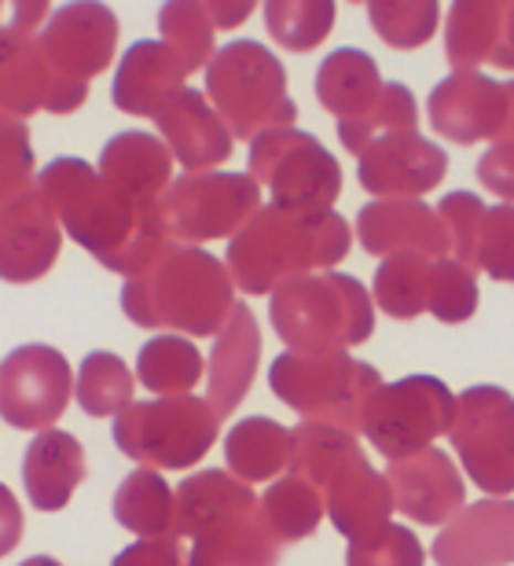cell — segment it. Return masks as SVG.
Returning <instances> with one entry per match:
<instances>
[{
	"label": "cell",
	"instance_id": "cell-22",
	"mask_svg": "<svg viewBox=\"0 0 514 566\" xmlns=\"http://www.w3.org/2000/svg\"><path fill=\"white\" fill-rule=\"evenodd\" d=\"M514 556V507L507 501H482L460 507L433 541L438 566H504Z\"/></svg>",
	"mask_w": 514,
	"mask_h": 566
},
{
	"label": "cell",
	"instance_id": "cell-16",
	"mask_svg": "<svg viewBox=\"0 0 514 566\" xmlns=\"http://www.w3.org/2000/svg\"><path fill=\"white\" fill-rule=\"evenodd\" d=\"M357 177L368 196L419 199L444 180L449 155L416 129L382 133L357 151Z\"/></svg>",
	"mask_w": 514,
	"mask_h": 566
},
{
	"label": "cell",
	"instance_id": "cell-41",
	"mask_svg": "<svg viewBox=\"0 0 514 566\" xmlns=\"http://www.w3.org/2000/svg\"><path fill=\"white\" fill-rule=\"evenodd\" d=\"M427 313L441 324H463L478 313V283L471 269H463L452 258H433L430 265V298Z\"/></svg>",
	"mask_w": 514,
	"mask_h": 566
},
{
	"label": "cell",
	"instance_id": "cell-12",
	"mask_svg": "<svg viewBox=\"0 0 514 566\" xmlns=\"http://www.w3.org/2000/svg\"><path fill=\"white\" fill-rule=\"evenodd\" d=\"M514 401L500 387H471L455 398L449 427L452 449L466 474L496 496L514 490Z\"/></svg>",
	"mask_w": 514,
	"mask_h": 566
},
{
	"label": "cell",
	"instance_id": "cell-46",
	"mask_svg": "<svg viewBox=\"0 0 514 566\" xmlns=\"http://www.w3.org/2000/svg\"><path fill=\"white\" fill-rule=\"evenodd\" d=\"M111 566H185V548H180V537L174 534L140 537L122 556H114Z\"/></svg>",
	"mask_w": 514,
	"mask_h": 566
},
{
	"label": "cell",
	"instance_id": "cell-39",
	"mask_svg": "<svg viewBox=\"0 0 514 566\" xmlns=\"http://www.w3.org/2000/svg\"><path fill=\"white\" fill-rule=\"evenodd\" d=\"M368 19L390 49H419L438 33V0H368Z\"/></svg>",
	"mask_w": 514,
	"mask_h": 566
},
{
	"label": "cell",
	"instance_id": "cell-44",
	"mask_svg": "<svg viewBox=\"0 0 514 566\" xmlns=\"http://www.w3.org/2000/svg\"><path fill=\"white\" fill-rule=\"evenodd\" d=\"M511 202H500V207H485V221L482 232H478V247H474V269H482L493 280H507L514 276L511 265Z\"/></svg>",
	"mask_w": 514,
	"mask_h": 566
},
{
	"label": "cell",
	"instance_id": "cell-42",
	"mask_svg": "<svg viewBox=\"0 0 514 566\" xmlns=\"http://www.w3.org/2000/svg\"><path fill=\"white\" fill-rule=\"evenodd\" d=\"M438 218L449 232V254L452 262H460L463 269H474V247H478V232H482L485 221V202L474 196V191H449L438 202Z\"/></svg>",
	"mask_w": 514,
	"mask_h": 566
},
{
	"label": "cell",
	"instance_id": "cell-50",
	"mask_svg": "<svg viewBox=\"0 0 514 566\" xmlns=\"http://www.w3.org/2000/svg\"><path fill=\"white\" fill-rule=\"evenodd\" d=\"M202 4L210 11L217 30H235L250 19V11H254L258 0H202Z\"/></svg>",
	"mask_w": 514,
	"mask_h": 566
},
{
	"label": "cell",
	"instance_id": "cell-21",
	"mask_svg": "<svg viewBox=\"0 0 514 566\" xmlns=\"http://www.w3.org/2000/svg\"><path fill=\"white\" fill-rule=\"evenodd\" d=\"M319 501H324V515L331 518V526H335L349 545H371V541L390 526V515H394L390 482H386L364 457L346 463V468L319 490Z\"/></svg>",
	"mask_w": 514,
	"mask_h": 566
},
{
	"label": "cell",
	"instance_id": "cell-20",
	"mask_svg": "<svg viewBox=\"0 0 514 566\" xmlns=\"http://www.w3.org/2000/svg\"><path fill=\"white\" fill-rule=\"evenodd\" d=\"M357 235L368 254L449 258V232L422 199H375L357 213Z\"/></svg>",
	"mask_w": 514,
	"mask_h": 566
},
{
	"label": "cell",
	"instance_id": "cell-13",
	"mask_svg": "<svg viewBox=\"0 0 514 566\" xmlns=\"http://www.w3.org/2000/svg\"><path fill=\"white\" fill-rule=\"evenodd\" d=\"M74 394L71 365L55 346L30 343L0 360V416L15 430H49Z\"/></svg>",
	"mask_w": 514,
	"mask_h": 566
},
{
	"label": "cell",
	"instance_id": "cell-8",
	"mask_svg": "<svg viewBox=\"0 0 514 566\" xmlns=\"http://www.w3.org/2000/svg\"><path fill=\"white\" fill-rule=\"evenodd\" d=\"M221 420L196 394L129 401L114 416V446L144 468L185 471L213 449Z\"/></svg>",
	"mask_w": 514,
	"mask_h": 566
},
{
	"label": "cell",
	"instance_id": "cell-11",
	"mask_svg": "<svg viewBox=\"0 0 514 566\" xmlns=\"http://www.w3.org/2000/svg\"><path fill=\"white\" fill-rule=\"evenodd\" d=\"M455 394L438 376H405L371 394L364 405L360 430L386 460L427 449L433 438L449 434Z\"/></svg>",
	"mask_w": 514,
	"mask_h": 566
},
{
	"label": "cell",
	"instance_id": "cell-40",
	"mask_svg": "<svg viewBox=\"0 0 514 566\" xmlns=\"http://www.w3.org/2000/svg\"><path fill=\"white\" fill-rule=\"evenodd\" d=\"M416 96L408 93L401 82H390L382 85L379 99L364 111L360 118L353 122H338V140L346 151L357 155L364 144H371L375 137H382V133H401V129H416Z\"/></svg>",
	"mask_w": 514,
	"mask_h": 566
},
{
	"label": "cell",
	"instance_id": "cell-38",
	"mask_svg": "<svg viewBox=\"0 0 514 566\" xmlns=\"http://www.w3.org/2000/svg\"><path fill=\"white\" fill-rule=\"evenodd\" d=\"M77 405L88 416H118L133 401V371L118 354L96 349L77 368Z\"/></svg>",
	"mask_w": 514,
	"mask_h": 566
},
{
	"label": "cell",
	"instance_id": "cell-5",
	"mask_svg": "<svg viewBox=\"0 0 514 566\" xmlns=\"http://www.w3.org/2000/svg\"><path fill=\"white\" fill-rule=\"evenodd\" d=\"M269 316L294 354H331L368 343L375 332L371 294L346 273H305L269 291Z\"/></svg>",
	"mask_w": 514,
	"mask_h": 566
},
{
	"label": "cell",
	"instance_id": "cell-51",
	"mask_svg": "<svg viewBox=\"0 0 514 566\" xmlns=\"http://www.w3.org/2000/svg\"><path fill=\"white\" fill-rule=\"evenodd\" d=\"M19 566H63L60 559H52V556H33L27 563H19Z\"/></svg>",
	"mask_w": 514,
	"mask_h": 566
},
{
	"label": "cell",
	"instance_id": "cell-31",
	"mask_svg": "<svg viewBox=\"0 0 514 566\" xmlns=\"http://www.w3.org/2000/svg\"><path fill=\"white\" fill-rule=\"evenodd\" d=\"M114 518L136 537L174 534V485L155 468H136L114 493Z\"/></svg>",
	"mask_w": 514,
	"mask_h": 566
},
{
	"label": "cell",
	"instance_id": "cell-4",
	"mask_svg": "<svg viewBox=\"0 0 514 566\" xmlns=\"http://www.w3.org/2000/svg\"><path fill=\"white\" fill-rule=\"evenodd\" d=\"M349 221L335 210L298 213L258 207L228 243V276L246 294H269L283 280L338 265L349 254Z\"/></svg>",
	"mask_w": 514,
	"mask_h": 566
},
{
	"label": "cell",
	"instance_id": "cell-47",
	"mask_svg": "<svg viewBox=\"0 0 514 566\" xmlns=\"http://www.w3.org/2000/svg\"><path fill=\"white\" fill-rule=\"evenodd\" d=\"M52 0H0V41L30 38L49 19Z\"/></svg>",
	"mask_w": 514,
	"mask_h": 566
},
{
	"label": "cell",
	"instance_id": "cell-48",
	"mask_svg": "<svg viewBox=\"0 0 514 566\" xmlns=\"http://www.w3.org/2000/svg\"><path fill=\"white\" fill-rule=\"evenodd\" d=\"M511 163H514V144H511V137L496 140V144L485 151L482 163H478V177H482V185H485V188H493L504 202H511V196H514Z\"/></svg>",
	"mask_w": 514,
	"mask_h": 566
},
{
	"label": "cell",
	"instance_id": "cell-10",
	"mask_svg": "<svg viewBox=\"0 0 514 566\" xmlns=\"http://www.w3.org/2000/svg\"><path fill=\"white\" fill-rule=\"evenodd\" d=\"M261 207V188L246 174H221V169H191L169 180L158 210L169 240L206 243L235 235Z\"/></svg>",
	"mask_w": 514,
	"mask_h": 566
},
{
	"label": "cell",
	"instance_id": "cell-18",
	"mask_svg": "<svg viewBox=\"0 0 514 566\" xmlns=\"http://www.w3.org/2000/svg\"><path fill=\"white\" fill-rule=\"evenodd\" d=\"M60 247L63 229L38 185L0 207V280H41L60 258Z\"/></svg>",
	"mask_w": 514,
	"mask_h": 566
},
{
	"label": "cell",
	"instance_id": "cell-7",
	"mask_svg": "<svg viewBox=\"0 0 514 566\" xmlns=\"http://www.w3.org/2000/svg\"><path fill=\"white\" fill-rule=\"evenodd\" d=\"M272 394L308 423H331L342 430H360L364 405L382 387V376L364 360H353L346 349L331 354H280L269 371Z\"/></svg>",
	"mask_w": 514,
	"mask_h": 566
},
{
	"label": "cell",
	"instance_id": "cell-23",
	"mask_svg": "<svg viewBox=\"0 0 514 566\" xmlns=\"http://www.w3.org/2000/svg\"><path fill=\"white\" fill-rule=\"evenodd\" d=\"M151 118L158 133H162L169 155L180 158L188 174L191 169H213L232 155V133L196 88H177Z\"/></svg>",
	"mask_w": 514,
	"mask_h": 566
},
{
	"label": "cell",
	"instance_id": "cell-6",
	"mask_svg": "<svg viewBox=\"0 0 514 566\" xmlns=\"http://www.w3.org/2000/svg\"><path fill=\"white\" fill-rule=\"evenodd\" d=\"M206 93L228 133L243 140L269 129H287L298 118L280 55L258 41H232L217 49L206 63Z\"/></svg>",
	"mask_w": 514,
	"mask_h": 566
},
{
	"label": "cell",
	"instance_id": "cell-52",
	"mask_svg": "<svg viewBox=\"0 0 514 566\" xmlns=\"http://www.w3.org/2000/svg\"><path fill=\"white\" fill-rule=\"evenodd\" d=\"M353 4H360V0H353Z\"/></svg>",
	"mask_w": 514,
	"mask_h": 566
},
{
	"label": "cell",
	"instance_id": "cell-28",
	"mask_svg": "<svg viewBox=\"0 0 514 566\" xmlns=\"http://www.w3.org/2000/svg\"><path fill=\"white\" fill-rule=\"evenodd\" d=\"M185 66L162 41H136L125 49V60L118 63V77L111 88L114 107L125 115L151 118L166 104V96L185 88Z\"/></svg>",
	"mask_w": 514,
	"mask_h": 566
},
{
	"label": "cell",
	"instance_id": "cell-29",
	"mask_svg": "<svg viewBox=\"0 0 514 566\" xmlns=\"http://www.w3.org/2000/svg\"><path fill=\"white\" fill-rule=\"evenodd\" d=\"M379 66L360 49H335L316 71V96L338 122H353L382 93Z\"/></svg>",
	"mask_w": 514,
	"mask_h": 566
},
{
	"label": "cell",
	"instance_id": "cell-34",
	"mask_svg": "<svg viewBox=\"0 0 514 566\" xmlns=\"http://www.w3.org/2000/svg\"><path fill=\"white\" fill-rule=\"evenodd\" d=\"M261 518L272 530V537L280 545H291V541L313 537L316 526L324 523V501H319V490L308 485L298 474H283V479L272 482V490L261 496Z\"/></svg>",
	"mask_w": 514,
	"mask_h": 566
},
{
	"label": "cell",
	"instance_id": "cell-24",
	"mask_svg": "<svg viewBox=\"0 0 514 566\" xmlns=\"http://www.w3.org/2000/svg\"><path fill=\"white\" fill-rule=\"evenodd\" d=\"M511 11L514 0H452L444 55L455 71H478V63L511 71Z\"/></svg>",
	"mask_w": 514,
	"mask_h": 566
},
{
	"label": "cell",
	"instance_id": "cell-19",
	"mask_svg": "<svg viewBox=\"0 0 514 566\" xmlns=\"http://www.w3.org/2000/svg\"><path fill=\"white\" fill-rule=\"evenodd\" d=\"M390 482L394 507L422 526H441L466 504L463 474L441 449H416L401 460H390L382 474Z\"/></svg>",
	"mask_w": 514,
	"mask_h": 566
},
{
	"label": "cell",
	"instance_id": "cell-33",
	"mask_svg": "<svg viewBox=\"0 0 514 566\" xmlns=\"http://www.w3.org/2000/svg\"><path fill=\"white\" fill-rule=\"evenodd\" d=\"M136 379L151 394H158V398L191 394L202 379V354L185 335H155L151 343L140 346Z\"/></svg>",
	"mask_w": 514,
	"mask_h": 566
},
{
	"label": "cell",
	"instance_id": "cell-25",
	"mask_svg": "<svg viewBox=\"0 0 514 566\" xmlns=\"http://www.w3.org/2000/svg\"><path fill=\"white\" fill-rule=\"evenodd\" d=\"M261 360V332L254 313L243 302L232 305L228 321L217 332L213 354H210V376H206V405L217 420L232 416L239 401L254 387V371Z\"/></svg>",
	"mask_w": 514,
	"mask_h": 566
},
{
	"label": "cell",
	"instance_id": "cell-37",
	"mask_svg": "<svg viewBox=\"0 0 514 566\" xmlns=\"http://www.w3.org/2000/svg\"><path fill=\"white\" fill-rule=\"evenodd\" d=\"M265 27L280 49L313 52L335 30V0H265Z\"/></svg>",
	"mask_w": 514,
	"mask_h": 566
},
{
	"label": "cell",
	"instance_id": "cell-27",
	"mask_svg": "<svg viewBox=\"0 0 514 566\" xmlns=\"http://www.w3.org/2000/svg\"><path fill=\"white\" fill-rule=\"evenodd\" d=\"M99 174L129 199L144 202V207H158L166 185L174 180V155L151 133H118V137L103 144Z\"/></svg>",
	"mask_w": 514,
	"mask_h": 566
},
{
	"label": "cell",
	"instance_id": "cell-32",
	"mask_svg": "<svg viewBox=\"0 0 514 566\" xmlns=\"http://www.w3.org/2000/svg\"><path fill=\"white\" fill-rule=\"evenodd\" d=\"M360 452V441L342 427L331 423H302L298 430H291V463L287 471L305 479L308 485L324 490V485L335 479V474L353 463Z\"/></svg>",
	"mask_w": 514,
	"mask_h": 566
},
{
	"label": "cell",
	"instance_id": "cell-14",
	"mask_svg": "<svg viewBox=\"0 0 514 566\" xmlns=\"http://www.w3.org/2000/svg\"><path fill=\"white\" fill-rule=\"evenodd\" d=\"M511 82L478 71H455L427 99L430 126L455 144L511 137Z\"/></svg>",
	"mask_w": 514,
	"mask_h": 566
},
{
	"label": "cell",
	"instance_id": "cell-36",
	"mask_svg": "<svg viewBox=\"0 0 514 566\" xmlns=\"http://www.w3.org/2000/svg\"><path fill=\"white\" fill-rule=\"evenodd\" d=\"M430 265L433 258L422 254H390L375 273V302L382 305L394 321H411L427 313L430 298Z\"/></svg>",
	"mask_w": 514,
	"mask_h": 566
},
{
	"label": "cell",
	"instance_id": "cell-26",
	"mask_svg": "<svg viewBox=\"0 0 514 566\" xmlns=\"http://www.w3.org/2000/svg\"><path fill=\"white\" fill-rule=\"evenodd\" d=\"M85 482V449L66 430H38L22 457V485L38 512H60Z\"/></svg>",
	"mask_w": 514,
	"mask_h": 566
},
{
	"label": "cell",
	"instance_id": "cell-3",
	"mask_svg": "<svg viewBox=\"0 0 514 566\" xmlns=\"http://www.w3.org/2000/svg\"><path fill=\"white\" fill-rule=\"evenodd\" d=\"M232 276L202 247L169 240L136 276H125L122 310L136 327H169L210 338L235 305Z\"/></svg>",
	"mask_w": 514,
	"mask_h": 566
},
{
	"label": "cell",
	"instance_id": "cell-9",
	"mask_svg": "<svg viewBox=\"0 0 514 566\" xmlns=\"http://www.w3.org/2000/svg\"><path fill=\"white\" fill-rule=\"evenodd\" d=\"M250 180L272 191L276 210L324 213L342 196V166L305 129H269L250 140Z\"/></svg>",
	"mask_w": 514,
	"mask_h": 566
},
{
	"label": "cell",
	"instance_id": "cell-1",
	"mask_svg": "<svg viewBox=\"0 0 514 566\" xmlns=\"http://www.w3.org/2000/svg\"><path fill=\"white\" fill-rule=\"evenodd\" d=\"M38 188L60 229L111 273L136 276L169 243L162 210L129 199L85 158H52L38 174Z\"/></svg>",
	"mask_w": 514,
	"mask_h": 566
},
{
	"label": "cell",
	"instance_id": "cell-35",
	"mask_svg": "<svg viewBox=\"0 0 514 566\" xmlns=\"http://www.w3.org/2000/svg\"><path fill=\"white\" fill-rule=\"evenodd\" d=\"M158 30H162V44L177 55L185 74L202 71L213 60V19L202 0H166L158 11Z\"/></svg>",
	"mask_w": 514,
	"mask_h": 566
},
{
	"label": "cell",
	"instance_id": "cell-49",
	"mask_svg": "<svg viewBox=\"0 0 514 566\" xmlns=\"http://www.w3.org/2000/svg\"><path fill=\"white\" fill-rule=\"evenodd\" d=\"M19 541H22V507L15 501V493L0 482V559L8 552H15Z\"/></svg>",
	"mask_w": 514,
	"mask_h": 566
},
{
	"label": "cell",
	"instance_id": "cell-43",
	"mask_svg": "<svg viewBox=\"0 0 514 566\" xmlns=\"http://www.w3.org/2000/svg\"><path fill=\"white\" fill-rule=\"evenodd\" d=\"M33 188V147L22 118L0 115V207Z\"/></svg>",
	"mask_w": 514,
	"mask_h": 566
},
{
	"label": "cell",
	"instance_id": "cell-30",
	"mask_svg": "<svg viewBox=\"0 0 514 566\" xmlns=\"http://www.w3.org/2000/svg\"><path fill=\"white\" fill-rule=\"evenodd\" d=\"M224 460L239 482H272L291 463V430L269 416H246L228 430Z\"/></svg>",
	"mask_w": 514,
	"mask_h": 566
},
{
	"label": "cell",
	"instance_id": "cell-17",
	"mask_svg": "<svg viewBox=\"0 0 514 566\" xmlns=\"http://www.w3.org/2000/svg\"><path fill=\"white\" fill-rule=\"evenodd\" d=\"M88 85L52 71L33 38L0 41V115L27 118L38 111L74 115L85 104Z\"/></svg>",
	"mask_w": 514,
	"mask_h": 566
},
{
	"label": "cell",
	"instance_id": "cell-45",
	"mask_svg": "<svg viewBox=\"0 0 514 566\" xmlns=\"http://www.w3.org/2000/svg\"><path fill=\"white\" fill-rule=\"evenodd\" d=\"M427 552H422L419 537L408 526H386L371 545H349L346 566H422Z\"/></svg>",
	"mask_w": 514,
	"mask_h": 566
},
{
	"label": "cell",
	"instance_id": "cell-2",
	"mask_svg": "<svg viewBox=\"0 0 514 566\" xmlns=\"http://www.w3.org/2000/svg\"><path fill=\"white\" fill-rule=\"evenodd\" d=\"M174 537L188 541L185 566H280L283 556L254 490L232 471H199L177 485Z\"/></svg>",
	"mask_w": 514,
	"mask_h": 566
},
{
	"label": "cell",
	"instance_id": "cell-15",
	"mask_svg": "<svg viewBox=\"0 0 514 566\" xmlns=\"http://www.w3.org/2000/svg\"><path fill=\"white\" fill-rule=\"evenodd\" d=\"M41 52L55 74L85 82L103 74L118 49V19L103 0H71L44 19Z\"/></svg>",
	"mask_w": 514,
	"mask_h": 566
}]
</instances>
